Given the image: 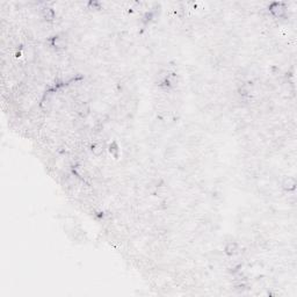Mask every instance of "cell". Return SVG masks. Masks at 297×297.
<instances>
[{"mask_svg":"<svg viewBox=\"0 0 297 297\" xmlns=\"http://www.w3.org/2000/svg\"><path fill=\"white\" fill-rule=\"evenodd\" d=\"M297 186L295 175H284L278 181V188L284 194H295Z\"/></svg>","mask_w":297,"mask_h":297,"instance_id":"3957f363","label":"cell"},{"mask_svg":"<svg viewBox=\"0 0 297 297\" xmlns=\"http://www.w3.org/2000/svg\"><path fill=\"white\" fill-rule=\"evenodd\" d=\"M222 252L226 258H236L239 256L243 252V247L241 244L237 239H229L224 241V244L222 245Z\"/></svg>","mask_w":297,"mask_h":297,"instance_id":"7a4b0ae2","label":"cell"},{"mask_svg":"<svg viewBox=\"0 0 297 297\" xmlns=\"http://www.w3.org/2000/svg\"><path fill=\"white\" fill-rule=\"evenodd\" d=\"M267 13L275 20H287L296 13V9L290 11L287 2H269L267 4Z\"/></svg>","mask_w":297,"mask_h":297,"instance_id":"6da1fadb","label":"cell"}]
</instances>
